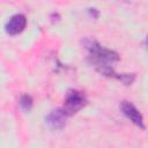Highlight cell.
Segmentation results:
<instances>
[{"label": "cell", "mask_w": 148, "mask_h": 148, "mask_svg": "<svg viewBox=\"0 0 148 148\" xmlns=\"http://www.w3.org/2000/svg\"><path fill=\"white\" fill-rule=\"evenodd\" d=\"M88 10H89V14H90V15H91L94 18H97V17H98L99 13H98V10H97L96 8H89Z\"/></svg>", "instance_id": "52a82bcc"}, {"label": "cell", "mask_w": 148, "mask_h": 148, "mask_svg": "<svg viewBox=\"0 0 148 148\" xmlns=\"http://www.w3.org/2000/svg\"><path fill=\"white\" fill-rule=\"evenodd\" d=\"M120 109L121 112L138 127H140L141 130H145V123H143V117L140 113V111L128 101H123L120 104Z\"/></svg>", "instance_id": "3957f363"}, {"label": "cell", "mask_w": 148, "mask_h": 148, "mask_svg": "<svg viewBox=\"0 0 148 148\" xmlns=\"http://www.w3.org/2000/svg\"><path fill=\"white\" fill-rule=\"evenodd\" d=\"M67 114L62 111V109H57L52 110L46 117H45V123L51 130H61L66 126V119Z\"/></svg>", "instance_id": "277c9868"}, {"label": "cell", "mask_w": 148, "mask_h": 148, "mask_svg": "<svg viewBox=\"0 0 148 148\" xmlns=\"http://www.w3.org/2000/svg\"><path fill=\"white\" fill-rule=\"evenodd\" d=\"M86 104H87L86 95L80 90L73 89L67 92V95L65 97L64 106L61 109L67 116H72L74 113L79 112Z\"/></svg>", "instance_id": "7a4b0ae2"}, {"label": "cell", "mask_w": 148, "mask_h": 148, "mask_svg": "<svg viewBox=\"0 0 148 148\" xmlns=\"http://www.w3.org/2000/svg\"><path fill=\"white\" fill-rule=\"evenodd\" d=\"M84 47L89 52V58H90V64L95 67L98 65H110L114 61L119 60V54L110 49L103 47L98 42L86 38L83 40Z\"/></svg>", "instance_id": "6da1fadb"}, {"label": "cell", "mask_w": 148, "mask_h": 148, "mask_svg": "<svg viewBox=\"0 0 148 148\" xmlns=\"http://www.w3.org/2000/svg\"><path fill=\"white\" fill-rule=\"evenodd\" d=\"M25 25H27V17H25V15H23V14H15L6 23L5 30H6V32L8 35L14 36V35H17V34L22 32L24 30Z\"/></svg>", "instance_id": "5b68a950"}, {"label": "cell", "mask_w": 148, "mask_h": 148, "mask_svg": "<svg viewBox=\"0 0 148 148\" xmlns=\"http://www.w3.org/2000/svg\"><path fill=\"white\" fill-rule=\"evenodd\" d=\"M18 105H20V108H21L23 111L28 112V111H30V110L32 109L34 99H32V97H31L30 95L24 94V95H22V96L18 98Z\"/></svg>", "instance_id": "8992f818"}]
</instances>
